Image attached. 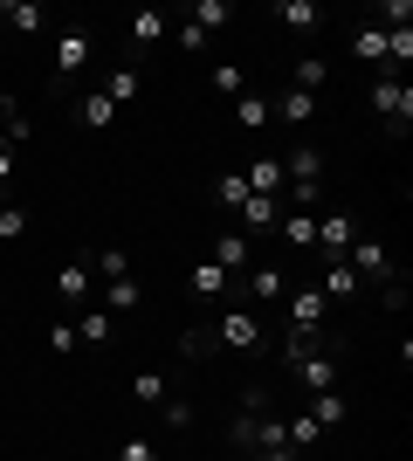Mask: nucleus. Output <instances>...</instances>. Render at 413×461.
Masks as SVG:
<instances>
[{
    "label": "nucleus",
    "instance_id": "7ed1b4c3",
    "mask_svg": "<svg viewBox=\"0 0 413 461\" xmlns=\"http://www.w3.org/2000/svg\"><path fill=\"white\" fill-rule=\"evenodd\" d=\"M290 372H296V385H303V393H337V351H324V345H310V351H296L290 358Z\"/></svg>",
    "mask_w": 413,
    "mask_h": 461
},
{
    "label": "nucleus",
    "instance_id": "a878e982",
    "mask_svg": "<svg viewBox=\"0 0 413 461\" xmlns=\"http://www.w3.org/2000/svg\"><path fill=\"white\" fill-rule=\"evenodd\" d=\"M303 413H310V420H317V427H324V434H331V427H337V420H345V393H317V400H310V406H303Z\"/></svg>",
    "mask_w": 413,
    "mask_h": 461
},
{
    "label": "nucleus",
    "instance_id": "20e7f679",
    "mask_svg": "<svg viewBox=\"0 0 413 461\" xmlns=\"http://www.w3.org/2000/svg\"><path fill=\"white\" fill-rule=\"evenodd\" d=\"M373 111L386 117V131H407V124H413V90L400 77H379L373 83Z\"/></svg>",
    "mask_w": 413,
    "mask_h": 461
},
{
    "label": "nucleus",
    "instance_id": "f8f14e48",
    "mask_svg": "<svg viewBox=\"0 0 413 461\" xmlns=\"http://www.w3.org/2000/svg\"><path fill=\"white\" fill-rule=\"evenodd\" d=\"M56 296H62V303H90V296H97L90 262H62V269H56Z\"/></svg>",
    "mask_w": 413,
    "mask_h": 461
},
{
    "label": "nucleus",
    "instance_id": "6ab92c4d",
    "mask_svg": "<svg viewBox=\"0 0 413 461\" xmlns=\"http://www.w3.org/2000/svg\"><path fill=\"white\" fill-rule=\"evenodd\" d=\"M275 228H283V241H290V249H317V213L290 207L283 221H275Z\"/></svg>",
    "mask_w": 413,
    "mask_h": 461
},
{
    "label": "nucleus",
    "instance_id": "c85d7f7f",
    "mask_svg": "<svg viewBox=\"0 0 413 461\" xmlns=\"http://www.w3.org/2000/svg\"><path fill=\"white\" fill-rule=\"evenodd\" d=\"M111 338V310H83L76 317V345H103Z\"/></svg>",
    "mask_w": 413,
    "mask_h": 461
},
{
    "label": "nucleus",
    "instance_id": "f257e3e1",
    "mask_svg": "<svg viewBox=\"0 0 413 461\" xmlns=\"http://www.w3.org/2000/svg\"><path fill=\"white\" fill-rule=\"evenodd\" d=\"M283 303H290V330H283V338H303V345H317V330H324V317H331L324 289H317V283H303V289H290Z\"/></svg>",
    "mask_w": 413,
    "mask_h": 461
},
{
    "label": "nucleus",
    "instance_id": "473e14b6",
    "mask_svg": "<svg viewBox=\"0 0 413 461\" xmlns=\"http://www.w3.org/2000/svg\"><path fill=\"white\" fill-rule=\"evenodd\" d=\"M21 234H28V207L0 200V241H21Z\"/></svg>",
    "mask_w": 413,
    "mask_h": 461
},
{
    "label": "nucleus",
    "instance_id": "cd10ccee",
    "mask_svg": "<svg viewBox=\"0 0 413 461\" xmlns=\"http://www.w3.org/2000/svg\"><path fill=\"white\" fill-rule=\"evenodd\" d=\"M207 83H214V96H241V90H248L241 62H214V69H207Z\"/></svg>",
    "mask_w": 413,
    "mask_h": 461
},
{
    "label": "nucleus",
    "instance_id": "0eeeda50",
    "mask_svg": "<svg viewBox=\"0 0 413 461\" xmlns=\"http://www.w3.org/2000/svg\"><path fill=\"white\" fill-rule=\"evenodd\" d=\"M207 262H214V269H228V276H241L248 262H256V241H248L241 228H228V234H214V249H207Z\"/></svg>",
    "mask_w": 413,
    "mask_h": 461
},
{
    "label": "nucleus",
    "instance_id": "9b49d317",
    "mask_svg": "<svg viewBox=\"0 0 413 461\" xmlns=\"http://www.w3.org/2000/svg\"><path fill=\"white\" fill-rule=\"evenodd\" d=\"M275 221H283V200H269V193H248V200L235 207V228L241 234H269Z\"/></svg>",
    "mask_w": 413,
    "mask_h": 461
},
{
    "label": "nucleus",
    "instance_id": "f3484780",
    "mask_svg": "<svg viewBox=\"0 0 413 461\" xmlns=\"http://www.w3.org/2000/svg\"><path fill=\"white\" fill-rule=\"evenodd\" d=\"M131 400H138V406H166V400H173V379H166L158 366H145V372L131 379Z\"/></svg>",
    "mask_w": 413,
    "mask_h": 461
},
{
    "label": "nucleus",
    "instance_id": "412c9836",
    "mask_svg": "<svg viewBox=\"0 0 413 461\" xmlns=\"http://www.w3.org/2000/svg\"><path fill=\"white\" fill-rule=\"evenodd\" d=\"M241 179H248V193H269V200H283V158H256Z\"/></svg>",
    "mask_w": 413,
    "mask_h": 461
},
{
    "label": "nucleus",
    "instance_id": "a211bd4d",
    "mask_svg": "<svg viewBox=\"0 0 413 461\" xmlns=\"http://www.w3.org/2000/svg\"><path fill=\"white\" fill-rule=\"evenodd\" d=\"M138 296H145L138 276H124V283H97V310H111V317H118V310H138Z\"/></svg>",
    "mask_w": 413,
    "mask_h": 461
},
{
    "label": "nucleus",
    "instance_id": "ddd939ff",
    "mask_svg": "<svg viewBox=\"0 0 413 461\" xmlns=\"http://www.w3.org/2000/svg\"><path fill=\"white\" fill-rule=\"evenodd\" d=\"M124 28H131V41H138V49H158V41L173 35V14H158V7H138V14L124 21Z\"/></svg>",
    "mask_w": 413,
    "mask_h": 461
},
{
    "label": "nucleus",
    "instance_id": "bb28decb",
    "mask_svg": "<svg viewBox=\"0 0 413 461\" xmlns=\"http://www.w3.org/2000/svg\"><path fill=\"white\" fill-rule=\"evenodd\" d=\"M283 441H290V447H317V441H324V427H317L310 413H290V420H283Z\"/></svg>",
    "mask_w": 413,
    "mask_h": 461
},
{
    "label": "nucleus",
    "instance_id": "2eb2a0df",
    "mask_svg": "<svg viewBox=\"0 0 413 461\" xmlns=\"http://www.w3.org/2000/svg\"><path fill=\"white\" fill-rule=\"evenodd\" d=\"M228 14H235V7H228V0H193V7H186V14H179V21H193L200 35L214 41L220 28H228Z\"/></svg>",
    "mask_w": 413,
    "mask_h": 461
},
{
    "label": "nucleus",
    "instance_id": "5701e85b",
    "mask_svg": "<svg viewBox=\"0 0 413 461\" xmlns=\"http://www.w3.org/2000/svg\"><path fill=\"white\" fill-rule=\"evenodd\" d=\"M324 83H331V62H324V56H303V62H296V69H290V90H324Z\"/></svg>",
    "mask_w": 413,
    "mask_h": 461
},
{
    "label": "nucleus",
    "instance_id": "c756f323",
    "mask_svg": "<svg viewBox=\"0 0 413 461\" xmlns=\"http://www.w3.org/2000/svg\"><path fill=\"white\" fill-rule=\"evenodd\" d=\"M228 283H235V276L214 269V262H200V269H193V296H228Z\"/></svg>",
    "mask_w": 413,
    "mask_h": 461
},
{
    "label": "nucleus",
    "instance_id": "72a5a7b5",
    "mask_svg": "<svg viewBox=\"0 0 413 461\" xmlns=\"http://www.w3.org/2000/svg\"><path fill=\"white\" fill-rule=\"evenodd\" d=\"M358 62H386V28H358Z\"/></svg>",
    "mask_w": 413,
    "mask_h": 461
},
{
    "label": "nucleus",
    "instance_id": "aec40b11",
    "mask_svg": "<svg viewBox=\"0 0 413 461\" xmlns=\"http://www.w3.org/2000/svg\"><path fill=\"white\" fill-rule=\"evenodd\" d=\"M97 90L111 96V104H131V96L145 90V77H138V69H124V62H118V69H103V83H97Z\"/></svg>",
    "mask_w": 413,
    "mask_h": 461
},
{
    "label": "nucleus",
    "instance_id": "4c0bfd02",
    "mask_svg": "<svg viewBox=\"0 0 413 461\" xmlns=\"http://www.w3.org/2000/svg\"><path fill=\"white\" fill-rule=\"evenodd\" d=\"M173 41H179V49H186V56H200V49H207V35H200L193 21H173Z\"/></svg>",
    "mask_w": 413,
    "mask_h": 461
},
{
    "label": "nucleus",
    "instance_id": "f704fd0d",
    "mask_svg": "<svg viewBox=\"0 0 413 461\" xmlns=\"http://www.w3.org/2000/svg\"><path fill=\"white\" fill-rule=\"evenodd\" d=\"M207 351H214V330H186V338H179V358H186V366H200Z\"/></svg>",
    "mask_w": 413,
    "mask_h": 461
},
{
    "label": "nucleus",
    "instance_id": "b1692460",
    "mask_svg": "<svg viewBox=\"0 0 413 461\" xmlns=\"http://www.w3.org/2000/svg\"><path fill=\"white\" fill-rule=\"evenodd\" d=\"M0 21H14V35H35L49 14H41L35 0H0Z\"/></svg>",
    "mask_w": 413,
    "mask_h": 461
},
{
    "label": "nucleus",
    "instance_id": "7c9ffc66",
    "mask_svg": "<svg viewBox=\"0 0 413 461\" xmlns=\"http://www.w3.org/2000/svg\"><path fill=\"white\" fill-rule=\"evenodd\" d=\"M241 200H248V179H241V173H220V179H214V207H228V213H235Z\"/></svg>",
    "mask_w": 413,
    "mask_h": 461
},
{
    "label": "nucleus",
    "instance_id": "9d476101",
    "mask_svg": "<svg viewBox=\"0 0 413 461\" xmlns=\"http://www.w3.org/2000/svg\"><path fill=\"white\" fill-rule=\"evenodd\" d=\"M310 117H317L310 90H290V83H283V90L269 96V124H310Z\"/></svg>",
    "mask_w": 413,
    "mask_h": 461
},
{
    "label": "nucleus",
    "instance_id": "58836bf2",
    "mask_svg": "<svg viewBox=\"0 0 413 461\" xmlns=\"http://www.w3.org/2000/svg\"><path fill=\"white\" fill-rule=\"evenodd\" d=\"M49 345H56V351H76V324H69V317H56V324H49Z\"/></svg>",
    "mask_w": 413,
    "mask_h": 461
},
{
    "label": "nucleus",
    "instance_id": "f03ea898",
    "mask_svg": "<svg viewBox=\"0 0 413 461\" xmlns=\"http://www.w3.org/2000/svg\"><path fill=\"white\" fill-rule=\"evenodd\" d=\"M269 413H275L269 393H262V385H248V393H241V413L228 420V447H235V455H256V427L269 420Z\"/></svg>",
    "mask_w": 413,
    "mask_h": 461
},
{
    "label": "nucleus",
    "instance_id": "ea45409f",
    "mask_svg": "<svg viewBox=\"0 0 413 461\" xmlns=\"http://www.w3.org/2000/svg\"><path fill=\"white\" fill-rule=\"evenodd\" d=\"M118 461H158V455H152V441H124V455H118Z\"/></svg>",
    "mask_w": 413,
    "mask_h": 461
},
{
    "label": "nucleus",
    "instance_id": "4be33fe9",
    "mask_svg": "<svg viewBox=\"0 0 413 461\" xmlns=\"http://www.w3.org/2000/svg\"><path fill=\"white\" fill-rule=\"evenodd\" d=\"M235 124H241V131H269V96L241 90V96H235Z\"/></svg>",
    "mask_w": 413,
    "mask_h": 461
},
{
    "label": "nucleus",
    "instance_id": "423d86ee",
    "mask_svg": "<svg viewBox=\"0 0 413 461\" xmlns=\"http://www.w3.org/2000/svg\"><path fill=\"white\" fill-rule=\"evenodd\" d=\"M352 241H358V221H352V213H324V221H317V249H324V262H345Z\"/></svg>",
    "mask_w": 413,
    "mask_h": 461
},
{
    "label": "nucleus",
    "instance_id": "dca6fc26",
    "mask_svg": "<svg viewBox=\"0 0 413 461\" xmlns=\"http://www.w3.org/2000/svg\"><path fill=\"white\" fill-rule=\"evenodd\" d=\"M275 21H283L290 35H317V21H324V7H317V0H283V7H275Z\"/></svg>",
    "mask_w": 413,
    "mask_h": 461
},
{
    "label": "nucleus",
    "instance_id": "e433bc0d",
    "mask_svg": "<svg viewBox=\"0 0 413 461\" xmlns=\"http://www.w3.org/2000/svg\"><path fill=\"white\" fill-rule=\"evenodd\" d=\"M158 420H166V427H173V434H179V427H193V406H186V400H179V393H173V400L158 406Z\"/></svg>",
    "mask_w": 413,
    "mask_h": 461
},
{
    "label": "nucleus",
    "instance_id": "2f4dec72",
    "mask_svg": "<svg viewBox=\"0 0 413 461\" xmlns=\"http://www.w3.org/2000/svg\"><path fill=\"white\" fill-rule=\"evenodd\" d=\"M111 117H118V104H111L103 90H90V96H83V124H90V131H103Z\"/></svg>",
    "mask_w": 413,
    "mask_h": 461
},
{
    "label": "nucleus",
    "instance_id": "a19ab883",
    "mask_svg": "<svg viewBox=\"0 0 413 461\" xmlns=\"http://www.w3.org/2000/svg\"><path fill=\"white\" fill-rule=\"evenodd\" d=\"M256 461H296V447H262Z\"/></svg>",
    "mask_w": 413,
    "mask_h": 461
},
{
    "label": "nucleus",
    "instance_id": "4468645a",
    "mask_svg": "<svg viewBox=\"0 0 413 461\" xmlns=\"http://www.w3.org/2000/svg\"><path fill=\"white\" fill-rule=\"evenodd\" d=\"M317 289H324V303H352V296H358L365 283H358V269H352V262H331V269L317 276Z\"/></svg>",
    "mask_w": 413,
    "mask_h": 461
},
{
    "label": "nucleus",
    "instance_id": "1a4fd4ad",
    "mask_svg": "<svg viewBox=\"0 0 413 461\" xmlns=\"http://www.w3.org/2000/svg\"><path fill=\"white\" fill-rule=\"evenodd\" d=\"M90 56H97V35H90V28H69V35L56 41V69H62V77H83Z\"/></svg>",
    "mask_w": 413,
    "mask_h": 461
},
{
    "label": "nucleus",
    "instance_id": "39448f33",
    "mask_svg": "<svg viewBox=\"0 0 413 461\" xmlns=\"http://www.w3.org/2000/svg\"><path fill=\"white\" fill-rule=\"evenodd\" d=\"M290 289V269L283 262H248V269L235 276V296H262V303H275Z\"/></svg>",
    "mask_w": 413,
    "mask_h": 461
},
{
    "label": "nucleus",
    "instance_id": "c9c22d12",
    "mask_svg": "<svg viewBox=\"0 0 413 461\" xmlns=\"http://www.w3.org/2000/svg\"><path fill=\"white\" fill-rule=\"evenodd\" d=\"M379 28H386V35H393V28H413V0H386V7H379Z\"/></svg>",
    "mask_w": 413,
    "mask_h": 461
},
{
    "label": "nucleus",
    "instance_id": "393cba45",
    "mask_svg": "<svg viewBox=\"0 0 413 461\" xmlns=\"http://www.w3.org/2000/svg\"><path fill=\"white\" fill-rule=\"evenodd\" d=\"M90 276H97V283H124V276H131L124 249H97V255H90Z\"/></svg>",
    "mask_w": 413,
    "mask_h": 461
},
{
    "label": "nucleus",
    "instance_id": "6e6552de",
    "mask_svg": "<svg viewBox=\"0 0 413 461\" xmlns=\"http://www.w3.org/2000/svg\"><path fill=\"white\" fill-rule=\"evenodd\" d=\"M214 345H228V351H256V345H262L256 310H228V317L214 324Z\"/></svg>",
    "mask_w": 413,
    "mask_h": 461
}]
</instances>
